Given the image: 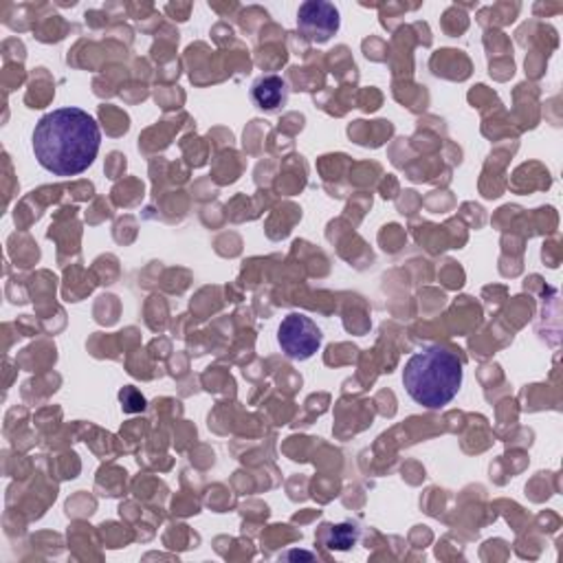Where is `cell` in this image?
Returning <instances> with one entry per match:
<instances>
[{"label": "cell", "instance_id": "cell-7", "mask_svg": "<svg viewBox=\"0 0 563 563\" xmlns=\"http://www.w3.org/2000/svg\"><path fill=\"white\" fill-rule=\"evenodd\" d=\"M119 399H121L126 412H141V410L145 408L143 397H141L134 388H126V390L119 395Z\"/></svg>", "mask_w": 563, "mask_h": 563}, {"label": "cell", "instance_id": "cell-6", "mask_svg": "<svg viewBox=\"0 0 563 563\" xmlns=\"http://www.w3.org/2000/svg\"><path fill=\"white\" fill-rule=\"evenodd\" d=\"M359 539V528L352 526V524H339V526H332L330 532H328V539H326V546L330 550H350Z\"/></svg>", "mask_w": 563, "mask_h": 563}, {"label": "cell", "instance_id": "cell-1", "mask_svg": "<svg viewBox=\"0 0 563 563\" xmlns=\"http://www.w3.org/2000/svg\"><path fill=\"white\" fill-rule=\"evenodd\" d=\"M34 154L56 176H78L97 159L102 130L93 115L82 108H58L47 113L34 128Z\"/></svg>", "mask_w": 563, "mask_h": 563}, {"label": "cell", "instance_id": "cell-3", "mask_svg": "<svg viewBox=\"0 0 563 563\" xmlns=\"http://www.w3.org/2000/svg\"><path fill=\"white\" fill-rule=\"evenodd\" d=\"M321 341H324V335L319 326L302 313H291L289 317L282 319L278 328V343L282 352L295 361L310 359L321 348Z\"/></svg>", "mask_w": 563, "mask_h": 563}, {"label": "cell", "instance_id": "cell-4", "mask_svg": "<svg viewBox=\"0 0 563 563\" xmlns=\"http://www.w3.org/2000/svg\"><path fill=\"white\" fill-rule=\"evenodd\" d=\"M339 10L332 3H326V0H308V3L300 5L297 30L304 34L306 40L324 45L339 32Z\"/></svg>", "mask_w": 563, "mask_h": 563}, {"label": "cell", "instance_id": "cell-5", "mask_svg": "<svg viewBox=\"0 0 563 563\" xmlns=\"http://www.w3.org/2000/svg\"><path fill=\"white\" fill-rule=\"evenodd\" d=\"M254 104L265 113H275L289 102V86L286 80L280 75H265L256 80L251 89Z\"/></svg>", "mask_w": 563, "mask_h": 563}, {"label": "cell", "instance_id": "cell-2", "mask_svg": "<svg viewBox=\"0 0 563 563\" xmlns=\"http://www.w3.org/2000/svg\"><path fill=\"white\" fill-rule=\"evenodd\" d=\"M462 359L447 345H430L412 354L403 370V386L412 401L427 410H443L462 388Z\"/></svg>", "mask_w": 563, "mask_h": 563}]
</instances>
